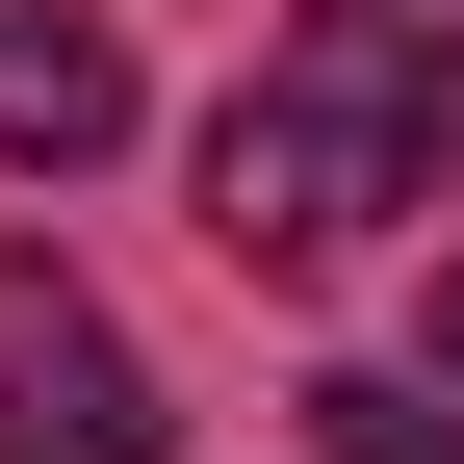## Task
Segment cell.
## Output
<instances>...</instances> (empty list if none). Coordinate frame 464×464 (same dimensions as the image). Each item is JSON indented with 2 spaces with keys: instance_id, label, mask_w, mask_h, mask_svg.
I'll return each mask as SVG.
<instances>
[{
  "instance_id": "4",
  "label": "cell",
  "mask_w": 464,
  "mask_h": 464,
  "mask_svg": "<svg viewBox=\"0 0 464 464\" xmlns=\"http://www.w3.org/2000/svg\"><path fill=\"white\" fill-rule=\"evenodd\" d=\"M284 413H310V464H464V413H439V387H387V362H310Z\"/></svg>"
},
{
  "instance_id": "3",
  "label": "cell",
  "mask_w": 464,
  "mask_h": 464,
  "mask_svg": "<svg viewBox=\"0 0 464 464\" xmlns=\"http://www.w3.org/2000/svg\"><path fill=\"white\" fill-rule=\"evenodd\" d=\"M130 26H103V0H0V181H103V155H130Z\"/></svg>"
},
{
  "instance_id": "5",
  "label": "cell",
  "mask_w": 464,
  "mask_h": 464,
  "mask_svg": "<svg viewBox=\"0 0 464 464\" xmlns=\"http://www.w3.org/2000/svg\"><path fill=\"white\" fill-rule=\"evenodd\" d=\"M439 387H464V258H439Z\"/></svg>"
},
{
  "instance_id": "1",
  "label": "cell",
  "mask_w": 464,
  "mask_h": 464,
  "mask_svg": "<svg viewBox=\"0 0 464 464\" xmlns=\"http://www.w3.org/2000/svg\"><path fill=\"white\" fill-rule=\"evenodd\" d=\"M439 181H464V26H413V0H310V26L207 103V232L258 284L362 258V232L439 207Z\"/></svg>"
},
{
  "instance_id": "2",
  "label": "cell",
  "mask_w": 464,
  "mask_h": 464,
  "mask_svg": "<svg viewBox=\"0 0 464 464\" xmlns=\"http://www.w3.org/2000/svg\"><path fill=\"white\" fill-rule=\"evenodd\" d=\"M0 464H181L130 310H103V284H52V258H0Z\"/></svg>"
}]
</instances>
